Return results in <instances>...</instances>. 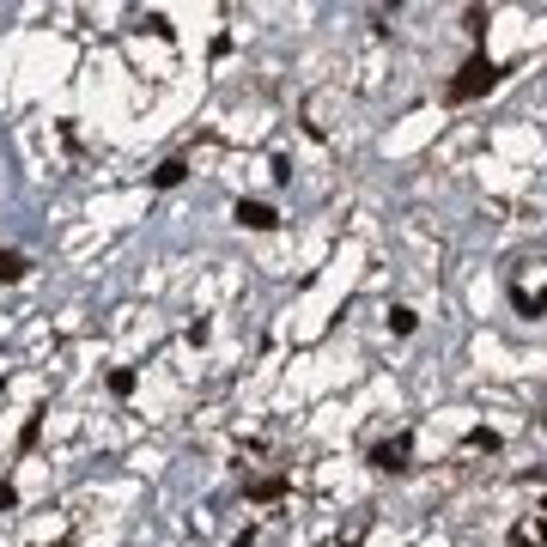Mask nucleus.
Returning a JSON list of instances; mask_svg holds the SVG:
<instances>
[{
    "label": "nucleus",
    "mask_w": 547,
    "mask_h": 547,
    "mask_svg": "<svg viewBox=\"0 0 547 547\" xmlns=\"http://www.w3.org/2000/svg\"><path fill=\"white\" fill-rule=\"evenodd\" d=\"M541 547H547V523H541Z\"/></svg>",
    "instance_id": "10"
},
{
    "label": "nucleus",
    "mask_w": 547,
    "mask_h": 547,
    "mask_svg": "<svg viewBox=\"0 0 547 547\" xmlns=\"http://www.w3.org/2000/svg\"><path fill=\"white\" fill-rule=\"evenodd\" d=\"M280 493H286V481H280V475H268V481H256V487H250V499H262V505H268V499H280Z\"/></svg>",
    "instance_id": "7"
},
{
    "label": "nucleus",
    "mask_w": 547,
    "mask_h": 547,
    "mask_svg": "<svg viewBox=\"0 0 547 547\" xmlns=\"http://www.w3.org/2000/svg\"><path fill=\"white\" fill-rule=\"evenodd\" d=\"M25 268H31V262H25L19 250H0V280H25Z\"/></svg>",
    "instance_id": "5"
},
{
    "label": "nucleus",
    "mask_w": 547,
    "mask_h": 547,
    "mask_svg": "<svg viewBox=\"0 0 547 547\" xmlns=\"http://www.w3.org/2000/svg\"><path fill=\"white\" fill-rule=\"evenodd\" d=\"M389 329H396V335H414V329H420V317H414L408 304H396V310H389Z\"/></svg>",
    "instance_id": "6"
},
{
    "label": "nucleus",
    "mask_w": 547,
    "mask_h": 547,
    "mask_svg": "<svg viewBox=\"0 0 547 547\" xmlns=\"http://www.w3.org/2000/svg\"><path fill=\"white\" fill-rule=\"evenodd\" d=\"M13 499H19V493H13L7 481H0V511H13Z\"/></svg>",
    "instance_id": "9"
},
{
    "label": "nucleus",
    "mask_w": 547,
    "mask_h": 547,
    "mask_svg": "<svg viewBox=\"0 0 547 547\" xmlns=\"http://www.w3.org/2000/svg\"><path fill=\"white\" fill-rule=\"evenodd\" d=\"M238 225H250V231H274L280 213H274L268 201H238Z\"/></svg>",
    "instance_id": "2"
},
{
    "label": "nucleus",
    "mask_w": 547,
    "mask_h": 547,
    "mask_svg": "<svg viewBox=\"0 0 547 547\" xmlns=\"http://www.w3.org/2000/svg\"><path fill=\"white\" fill-rule=\"evenodd\" d=\"M517 547H529V541H517Z\"/></svg>",
    "instance_id": "11"
},
{
    "label": "nucleus",
    "mask_w": 547,
    "mask_h": 547,
    "mask_svg": "<svg viewBox=\"0 0 547 547\" xmlns=\"http://www.w3.org/2000/svg\"><path fill=\"white\" fill-rule=\"evenodd\" d=\"M371 462L383 468V475H402V468H408V438H396V444H377V450H371Z\"/></svg>",
    "instance_id": "3"
},
{
    "label": "nucleus",
    "mask_w": 547,
    "mask_h": 547,
    "mask_svg": "<svg viewBox=\"0 0 547 547\" xmlns=\"http://www.w3.org/2000/svg\"><path fill=\"white\" fill-rule=\"evenodd\" d=\"M110 396H134V371H128V365L110 371Z\"/></svg>",
    "instance_id": "8"
},
{
    "label": "nucleus",
    "mask_w": 547,
    "mask_h": 547,
    "mask_svg": "<svg viewBox=\"0 0 547 547\" xmlns=\"http://www.w3.org/2000/svg\"><path fill=\"white\" fill-rule=\"evenodd\" d=\"M183 177H189V165H183V159H165L159 171H152V183H159V189H177Z\"/></svg>",
    "instance_id": "4"
},
{
    "label": "nucleus",
    "mask_w": 547,
    "mask_h": 547,
    "mask_svg": "<svg viewBox=\"0 0 547 547\" xmlns=\"http://www.w3.org/2000/svg\"><path fill=\"white\" fill-rule=\"evenodd\" d=\"M493 80H499V67H493L487 55H475V61H468V67L456 73V86H450V98H456V104H468V98H481V92H493Z\"/></svg>",
    "instance_id": "1"
}]
</instances>
